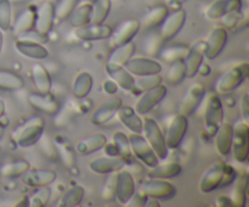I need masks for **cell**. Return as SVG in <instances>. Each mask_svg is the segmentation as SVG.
Wrapping results in <instances>:
<instances>
[{"label":"cell","instance_id":"cell-1","mask_svg":"<svg viewBox=\"0 0 249 207\" xmlns=\"http://www.w3.org/2000/svg\"><path fill=\"white\" fill-rule=\"evenodd\" d=\"M44 129H45V122L43 117L33 116L27 119L18 128L15 129L12 133V139L21 148H29L38 144V140L44 134Z\"/></svg>","mask_w":249,"mask_h":207},{"label":"cell","instance_id":"cell-2","mask_svg":"<svg viewBox=\"0 0 249 207\" xmlns=\"http://www.w3.org/2000/svg\"><path fill=\"white\" fill-rule=\"evenodd\" d=\"M142 135L153 149L157 157L160 160H165L169 152L167 144H165L164 134L160 129V124L157 123L155 118L148 116H143L142 118Z\"/></svg>","mask_w":249,"mask_h":207},{"label":"cell","instance_id":"cell-3","mask_svg":"<svg viewBox=\"0 0 249 207\" xmlns=\"http://www.w3.org/2000/svg\"><path fill=\"white\" fill-rule=\"evenodd\" d=\"M249 75V63L242 62L233 66L230 70L223 73L220 78L216 80V90L220 94H228L237 89L243 82L248 78Z\"/></svg>","mask_w":249,"mask_h":207},{"label":"cell","instance_id":"cell-4","mask_svg":"<svg viewBox=\"0 0 249 207\" xmlns=\"http://www.w3.org/2000/svg\"><path fill=\"white\" fill-rule=\"evenodd\" d=\"M232 145L231 152L233 158L240 163H247L249 160V126L245 121H237L232 126Z\"/></svg>","mask_w":249,"mask_h":207},{"label":"cell","instance_id":"cell-5","mask_svg":"<svg viewBox=\"0 0 249 207\" xmlns=\"http://www.w3.org/2000/svg\"><path fill=\"white\" fill-rule=\"evenodd\" d=\"M224 121V109L220 96L216 93H212L207 99L204 110V128L208 135L214 136L219 126Z\"/></svg>","mask_w":249,"mask_h":207},{"label":"cell","instance_id":"cell-6","mask_svg":"<svg viewBox=\"0 0 249 207\" xmlns=\"http://www.w3.org/2000/svg\"><path fill=\"white\" fill-rule=\"evenodd\" d=\"M140 190L148 197L160 201H168L177 195V187L162 178H151L140 184Z\"/></svg>","mask_w":249,"mask_h":207},{"label":"cell","instance_id":"cell-7","mask_svg":"<svg viewBox=\"0 0 249 207\" xmlns=\"http://www.w3.org/2000/svg\"><path fill=\"white\" fill-rule=\"evenodd\" d=\"M129 144H130L131 152L141 163H143L147 167L152 168L160 163V158L155 153L153 149L145 139V136L141 133H131L128 136Z\"/></svg>","mask_w":249,"mask_h":207},{"label":"cell","instance_id":"cell-8","mask_svg":"<svg viewBox=\"0 0 249 207\" xmlns=\"http://www.w3.org/2000/svg\"><path fill=\"white\" fill-rule=\"evenodd\" d=\"M167 93L168 89L163 83L151 88V89L145 90V92L141 93L140 97L136 100L134 110L140 116H145L164 100V97L167 96Z\"/></svg>","mask_w":249,"mask_h":207},{"label":"cell","instance_id":"cell-9","mask_svg":"<svg viewBox=\"0 0 249 207\" xmlns=\"http://www.w3.org/2000/svg\"><path fill=\"white\" fill-rule=\"evenodd\" d=\"M141 28V23L136 19H129L122 22L116 29H113L111 36L107 38V45L111 49L116 46L124 45V44L133 41L136 34Z\"/></svg>","mask_w":249,"mask_h":207},{"label":"cell","instance_id":"cell-10","mask_svg":"<svg viewBox=\"0 0 249 207\" xmlns=\"http://www.w3.org/2000/svg\"><path fill=\"white\" fill-rule=\"evenodd\" d=\"M187 129H189V119H187V116L180 113V112L174 114L173 118L170 119L167 133L164 135L165 144H167L168 149L174 150V149L179 148L181 145L182 140H184L185 135H186Z\"/></svg>","mask_w":249,"mask_h":207},{"label":"cell","instance_id":"cell-11","mask_svg":"<svg viewBox=\"0 0 249 207\" xmlns=\"http://www.w3.org/2000/svg\"><path fill=\"white\" fill-rule=\"evenodd\" d=\"M185 22H186V11L184 9L179 7L173 12H169L164 21L160 23V36L164 41L172 40L184 28Z\"/></svg>","mask_w":249,"mask_h":207},{"label":"cell","instance_id":"cell-12","mask_svg":"<svg viewBox=\"0 0 249 207\" xmlns=\"http://www.w3.org/2000/svg\"><path fill=\"white\" fill-rule=\"evenodd\" d=\"M122 104H123V101H122L119 96L112 95V96L107 97L95 110L94 113L91 114L90 121H91L94 126H104V124H106L107 122H109L116 116L117 111L122 106Z\"/></svg>","mask_w":249,"mask_h":207},{"label":"cell","instance_id":"cell-13","mask_svg":"<svg viewBox=\"0 0 249 207\" xmlns=\"http://www.w3.org/2000/svg\"><path fill=\"white\" fill-rule=\"evenodd\" d=\"M124 67L133 75H147L162 72V65L158 61L145 56H133L130 60L126 61Z\"/></svg>","mask_w":249,"mask_h":207},{"label":"cell","instance_id":"cell-14","mask_svg":"<svg viewBox=\"0 0 249 207\" xmlns=\"http://www.w3.org/2000/svg\"><path fill=\"white\" fill-rule=\"evenodd\" d=\"M136 191V185L134 175L130 170L122 168L116 173V199L121 204L125 205L134 192Z\"/></svg>","mask_w":249,"mask_h":207},{"label":"cell","instance_id":"cell-15","mask_svg":"<svg viewBox=\"0 0 249 207\" xmlns=\"http://www.w3.org/2000/svg\"><path fill=\"white\" fill-rule=\"evenodd\" d=\"M229 40V33L224 27H215L212 29L208 38L206 39V53L204 57L208 60H214L220 55L221 51L226 46Z\"/></svg>","mask_w":249,"mask_h":207},{"label":"cell","instance_id":"cell-16","mask_svg":"<svg viewBox=\"0 0 249 207\" xmlns=\"http://www.w3.org/2000/svg\"><path fill=\"white\" fill-rule=\"evenodd\" d=\"M55 22V5L50 1L41 2L36 9V23L34 29L41 34H49Z\"/></svg>","mask_w":249,"mask_h":207},{"label":"cell","instance_id":"cell-17","mask_svg":"<svg viewBox=\"0 0 249 207\" xmlns=\"http://www.w3.org/2000/svg\"><path fill=\"white\" fill-rule=\"evenodd\" d=\"M204 95H206V87L202 83H194L190 85L180 105V113L185 116L194 113L201 105Z\"/></svg>","mask_w":249,"mask_h":207},{"label":"cell","instance_id":"cell-18","mask_svg":"<svg viewBox=\"0 0 249 207\" xmlns=\"http://www.w3.org/2000/svg\"><path fill=\"white\" fill-rule=\"evenodd\" d=\"M224 172H225V163H215L204 173L202 179L199 180L198 189L203 194H209L214 190L219 189L223 185Z\"/></svg>","mask_w":249,"mask_h":207},{"label":"cell","instance_id":"cell-19","mask_svg":"<svg viewBox=\"0 0 249 207\" xmlns=\"http://www.w3.org/2000/svg\"><path fill=\"white\" fill-rule=\"evenodd\" d=\"M21 180L23 184L31 188L49 187L56 180V173L53 169H44V168H34L23 173L21 175Z\"/></svg>","mask_w":249,"mask_h":207},{"label":"cell","instance_id":"cell-20","mask_svg":"<svg viewBox=\"0 0 249 207\" xmlns=\"http://www.w3.org/2000/svg\"><path fill=\"white\" fill-rule=\"evenodd\" d=\"M204 53H206L204 40H197L196 43L189 46V51L184 57L185 66H186V77L192 78L197 75L199 66L204 61Z\"/></svg>","mask_w":249,"mask_h":207},{"label":"cell","instance_id":"cell-21","mask_svg":"<svg viewBox=\"0 0 249 207\" xmlns=\"http://www.w3.org/2000/svg\"><path fill=\"white\" fill-rule=\"evenodd\" d=\"M105 71H106L109 79H112L116 83L117 87L131 92L135 78H134V75L130 72L126 71V68L123 65H118V63L107 61L106 65H105Z\"/></svg>","mask_w":249,"mask_h":207},{"label":"cell","instance_id":"cell-22","mask_svg":"<svg viewBox=\"0 0 249 207\" xmlns=\"http://www.w3.org/2000/svg\"><path fill=\"white\" fill-rule=\"evenodd\" d=\"M112 31L113 28L108 24L89 23L74 28V36L82 40H101V39L108 38Z\"/></svg>","mask_w":249,"mask_h":207},{"label":"cell","instance_id":"cell-23","mask_svg":"<svg viewBox=\"0 0 249 207\" xmlns=\"http://www.w3.org/2000/svg\"><path fill=\"white\" fill-rule=\"evenodd\" d=\"M125 163L121 157L117 156H102L94 158L89 162V169L97 174H109L121 170L124 168Z\"/></svg>","mask_w":249,"mask_h":207},{"label":"cell","instance_id":"cell-24","mask_svg":"<svg viewBox=\"0 0 249 207\" xmlns=\"http://www.w3.org/2000/svg\"><path fill=\"white\" fill-rule=\"evenodd\" d=\"M27 100L33 109L44 112V113L56 114L60 110V104L50 93H48V94H41L38 92L32 93L28 95Z\"/></svg>","mask_w":249,"mask_h":207},{"label":"cell","instance_id":"cell-25","mask_svg":"<svg viewBox=\"0 0 249 207\" xmlns=\"http://www.w3.org/2000/svg\"><path fill=\"white\" fill-rule=\"evenodd\" d=\"M242 0H215L208 9L206 10V16L209 19H220L225 15L235 11H241Z\"/></svg>","mask_w":249,"mask_h":207},{"label":"cell","instance_id":"cell-26","mask_svg":"<svg viewBox=\"0 0 249 207\" xmlns=\"http://www.w3.org/2000/svg\"><path fill=\"white\" fill-rule=\"evenodd\" d=\"M232 124L230 122H224L219 126L218 131L215 133V139H214V144H215L216 152L220 156H229L231 153V145H232Z\"/></svg>","mask_w":249,"mask_h":207},{"label":"cell","instance_id":"cell-27","mask_svg":"<svg viewBox=\"0 0 249 207\" xmlns=\"http://www.w3.org/2000/svg\"><path fill=\"white\" fill-rule=\"evenodd\" d=\"M15 48L21 55L26 57L34 58V60H44L48 57L49 51L43 44L36 43V41L26 40V39L17 38L15 41Z\"/></svg>","mask_w":249,"mask_h":207},{"label":"cell","instance_id":"cell-28","mask_svg":"<svg viewBox=\"0 0 249 207\" xmlns=\"http://www.w3.org/2000/svg\"><path fill=\"white\" fill-rule=\"evenodd\" d=\"M116 116L131 133H142V118L140 114L129 105H123L119 107Z\"/></svg>","mask_w":249,"mask_h":207},{"label":"cell","instance_id":"cell-29","mask_svg":"<svg viewBox=\"0 0 249 207\" xmlns=\"http://www.w3.org/2000/svg\"><path fill=\"white\" fill-rule=\"evenodd\" d=\"M31 77L36 92L41 93V94H48L51 92L53 80H51L50 73L46 70L45 66H43L41 63H34L31 68Z\"/></svg>","mask_w":249,"mask_h":207},{"label":"cell","instance_id":"cell-30","mask_svg":"<svg viewBox=\"0 0 249 207\" xmlns=\"http://www.w3.org/2000/svg\"><path fill=\"white\" fill-rule=\"evenodd\" d=\"M107 143V136L102 133L91 134L85 138L80 139L75 145V151L80 155H91L96 151L104 149Z\"/></svg>","mask_w":249,"mask_h":207},{"label":"cell","instance_id":"cell-31","mask_svg":"<svg viewBox=\"0 0 249 207\" xmlns=\"http://www.w3.org/2000/svg\"><path fill=\"white\" fill-rule=\"evenodd\" d=\"M34 23H36V9L33 6H28L19 12L14 23L11 24L12 33L16 37L21 36L31 29H34Z\"/></svg>","mask_w":249,"mask_h":207},{"label":"cell","instance_id":"cell-32","mask_svg":"<svg viewBox=\"0 0 249 207\" xmlns=\"http://www.w3.org/2000/svg\"><path fill=\"white\" fill-rule=\"evenodd\" d=\"M53 144L57 150V155L60 156L62 160L63 165L68 168V169H73L75 167V152L74 148L72 144L62 135H57L53 139Z\"/></svg>","mask_w":249,"mask_h":207},{"label":"cell","instance_id":"cell-33","mask_svg":"<svg viewBox=\"0 0 249 207\" xmlns=\"http://www.w3.org/2000/svg\"><path fill=\"white\" fill-rule=\"evenodd\" d=\"M94 85V78L87 71H82L74 78L72 84V93L77 99H85L90 94Z\"/></svg>","mask_w":249,"mask_h":207},{"label":"cell","instance_id":"cell-34","mask_svg":"<svg viewBox=\"0 0 249 207\" xmlns=\"http://www.w3.org/2000/svg\"><path fill=\"white\" fill-rule=\"evenodd\" d=\"M182 172V167L180 163L175 161L165 163H158L155 167L151 168L148 172L150 178H162V179H169V178L178 177Z\"/></svg>","mask_w":249,"mask_h":207},{"label":"cell","instance_id":"cell-35","mask_svg":"<svg viewBox=\"0 0 249 207\" xmlns=\"http://www.w3.org/2000/svg\"><path fill=\"white\" fill-rule=\"evenodd\" d=\"M112 141H113L114 146H116L117 153H118L119 157L124 161V163H125V165L134 163L133 152H131L128 135H126L125 133H123L122 131H117L116 133L113 134Z\"/></svg>","mask_w":249,"mask_h":207},{"label":"cell","instance_id":"cell-36","mask_svg":"<svg viewBox=\"0 0 249 207\" xmlns=\"http://www.w3.org/2000/svg\"><path fill=\"white\" fill-rule=\"evenodd\" d=\"M90 15H91V2H80L79 5L77 4L67 19L70 21L71 26L78 28L90 23Z\"/></svg>","mask_w":249,"mask_h":207},{"label":"cell","instance_id":"cell-37","mask_svg":"<svg viewBox=\"0 0 249 207\" xmlns=\"http://www.w3.org/2000/svg\"><path fill=\"white\" fill-rule=\"evenodd\" d=\"M169 14V9L167 5H157V6L152 7L147 14L143 16L142 21L140 22L141 26L145 28H156L160 27V23L164 21L165 17Z\"/></svg>","mask_w":249,"mask_h":207},{"label":"cell","instance_id":"cell-38","mask_svg":"<svg viewBox=\"0 0 249 207\" xmlns=\"http://www.w3.org/2000/svg\"><path fill=\"white\" fill-rule=\"evenodd\" d=\"M236 184L231 194L232 206L245 207L247 204V190H248V175L242 174L235 179Z\"/></svg>","mask_w":249,"mask_h":207},{"label":"cell","instance_id":"cell-39","mask_svg":"<svg viewBox=\"0 0 249 207\" xmlns=\"http://www.w3.org/2000/svg\"><path fill=\"white\" fill-rule=\"evenodd\" d=\"M135 50L136 45L133 41H129V43L124 44V45L116 46V48L112 49L107 61L124 66L126 63V61L133 57L134 54H135Z\"/></svg>","mask_w":249,"mask_h":207},{"label":"cell","instance_id":"cell-40","mask_svg":"<svg viewBox=\"0 0 249 207\" xmlns=\"http://www.w3.org/2000/svg\"><path fill=\"white\" fill-rule=\"evenodd\" d=\"M169 65L164 75L165 82L170 85L180 84L186 78V66L184 60H175Z\"/></svg>","mask_w":249,"mask_h":207},{"label":"cell","instance_id":"cell-41","mask_svg":"<svg viewBox=\"0 0 249 207\" xmlns=\"http://www.w3.org/2000/svg\"><path fill=\"white\" fill-rule=\"evenodd\" d=\"M111 0H95L91 2V15H90V23L100 24L105 23L106 19L111 12Z\"/></svg>","mask_w":249,"mask_h":207},{"label":"cell","instance_id":"cell-42","mask_svg":"<svg viewBox=\"0 0 249 207\" xmlns=\"http://www.w3.org/2000/svg\"><path fill=\"white\" fill-rule=\"evenodd\" d=\"M24 82L19 75L10 70L0 68V89L2 90H19L23 88Z\"/></svg>","mask_w":249,"mask_h":207},{"label":"cell","instance_id":"cell-43","mask_svg":"<svg viewBox=\"0 0 249 207\" xmlns=\"http://www.w3.org/2000/svg\"><path fill=\"white\" fill-rule=\"evenodd\" d=\"M162 82L163 78L160 73L147 75H138V78L134 79V87L130 93H133V94H141L145 90L151 89V88L160 84Z\"/></svg>","mask_w":249,"mask_h":207},{"label":"cell","instance_id":"cell-44","mask_svg":"<svg viewBox=\"0 0 249 207\" xmlns=\"http://www.w3.org/2000/svg\"><path fill=\"white\" fill-rule=\"evenodd\" d=\"M85 195V190L82 185H73L61 197L58 206L74 207L80 205Z\"/></svg>","mask_w":249,"mask_h":207},{"label":"cell","instance_id":"cell-45","mask_svg":"<svg viewBox=\"0 0 249 207\" xmlns=\"http://www.w3.org/2000/svg\"><path fill=\"white\" fill-rule=\"evenodd\" d=\"M187 51H189V45H185V44H174L172 46H167V48L163 49L160 51V57L162 58L163 62L172 63L175 60H184V57L186 56Z\"/></svg>","mask_w":249,"mask_h":207},{"label":"cell","instance_id":"cell-46","mask_svg":"<svg viewBox=\"0 0 249 207\" xmlns=\"http://www.w3.org/2000/svg\"><path fill=\"white\" fill-rule=\"evenodd\" d=\"M31 168V165L27 160H15L12 162L6 163L1 167L0 173L4 175L5 178H9V179H14V178L21 177L26 170H28Z\"/></svg>","mask_w":249,"mask_h":207},{"label":"cell","instance_id":"cell-47","mask_svg":"<svg viewBox=\"0 0 249 207\" xmlns=\"http://www.w3.org/2000/svg\"><path fill=\"white\" fill-rule=\"evenodd\" d=\"M163 40L162 37L160 36V33H152L147 37V38L143 40V51H145L147 55L151 56H157L160 54V51L163 48Z\"/></svg>","mask_w":249,"mask_h":207},{"label":"cell","instance_id":"cell-48","mask_svg":"<svg viewBox=\"0 0 249 207\" xmlns=\"http://www.w3.org/2000/svg\"><path fill=\"white\" fill-rule=\"evenodd\" d=\"M12 24V6L10 0H0V29L6 32Z\"/></svg>","mask_w":249,"mask_h":207},{"label":"cell","instance_id":"cell-49","mask_svg":"<svg viewBox=\"0 0 249 207\" xmlns=\"http://www.w3.org/2000/svg\"><path fill=\"white\" fill-rule=\"evenodd\" d=\"M79 0H58L57 4L55 5V19L63 21L67 19L71 12L74 10Z\"/></svg>","mask_w":249,"mask_h":207},{"label":"cell","instance_id":"cell-50","mask_svg":"<svg viewBox=\"0 0 249 207\" xmlns=\"http://www.w3.org/2000/svg\"><path fill=\"white\" fill-rule=\"evenodd\" d=\"M51 197V190L48 187H40V189L36 190L28 202V206L31 207H44L48 205Z\"/></svg>","mask_w":249,"mask_h":207},{"label":"cell","instance_id":"cell-51","mask_svg":"<svg viewBox=\"0 0 249 207\" xmlns=\"http://www.w3.org/2000/svg\"><path fill=\"white\" fill-rule=\"evenodd\" d=\"M39 148H40V151L46 156L48 158H51V160H55L57 158V150H56V146L53 144V140H51L49 136L41 135L40 139L38 140Z\"/></svg>","mask_w":249,"mask_h":207},{"label":"cell","instance_id":"cell-52","mask_svg":"<svg viewBox=\"0 0 249 207\" xmlns=\"http://www.w3.org/2000/svg\"><path fill=\"white\" fill-rule=\"evenodd\" d=\"M116 173L117 172L109 173L108 178L102 188L101 196L106 201H112L113 199H116Z\"/></svg>","mask_w":249,"mask_h":207},{"label":"cell","instance_id":"cell-53","mask_svg":"<svg viewBox=\"0 0 249 207\" xmlns=\"http://www.w3.org/2000/svg\"><path fill=\"white\" fill-rule=\"evenodd\" d=\"M17 38H21V39H26V40H32V41H36V43H40L44 44L49 40L48 38V34H41L39 32H36V29H31V31L26 32V33L21 34L18 36Z\"/></svg>","mask_w":249,"mask_h":207},{"label":"cell","instance_id":"cell-54","mask_svg":"<svg viewBox=\"0 0 249 207\" xmlns=\"http://www.w3.org/2000/svg\"><path fill=\"white\" fill-rule=\"evenodd\" d=\"M147 200H148L147 195H146L143 191H141V190H139V191L134 192L133 196L129 199V201L126 202L125 205L129 207H133V206L141 207V206H145Z\"/></svg>","mask_w":249,"mask_h":207},{"label":"cell","instance_id":"cell-55","mask_svg":"<svg viewBox=\"0 0 249 207\" xmlns=\"http://www.w3.org/2000/svg\"><path fill=\"white\" fill-rule=\"evenodd\" d=\"M236 178H237V170H236L232 166L225 165V172H224V179L221 188L232 184V183L235 182Z\"/></svg>","mask_w":249,"mask_h":207},{"label":"cell","instance_id":"cell-56","mask_svg":"<svg viewBox=\"0 0 249 207\" xmlns=\"http://www.w3.org/2000/svg\"><path fill=\"white\" fill-rule=\"evenodd\" d=\"M241 112H242V121L249 123V97L245 94L241 100Z\"/></svg>","mask_w":249,"mask_h":207},{"label":"cell","instance_id":"cell-57","mask_svg":"<svg viewBox=\"0 0 249 207\" xmlns=\"http://www.w3.org/2000/svg\"><path fill=\"white\" fill-rule=\"evenodd\" d=\"M104 90L107 93V94H114L117 90V84L112 79L107 80L104 84Z\"/></svg>","mask_w":249,"mask_h":207},{"label":"cell","instance_id":"cell-58","mask_svg":"<svg viewBox=\"0 0 249 207\" xmlns=\"http://www.w3.org/2000/svg\"><path fill=\"white\" fill-rule=\"evenodd\" d=\"M211 72H212L211 66L203 61V62L201 63V66H199L198 71H197V75H203V77H207L208 75H211Z\"/></svg>","mask_w":249,"mask_h":207},{"label":"cell","instance_id":"cell-59","mask_svg":"<svg viewBox=\"0 0 249 207\" xmlns=\"http://www.w3.org/2000/svg\"><path fill=\"white\" fill-rule=\"evenodd\" d=\"M5 110H6V107H5V102H4V100L0 99V119H1L2 117H4V114H5Z\"/></svg>","mask_w":249,"mask_h":207},{"label":"cell","instance_id":"cell-60","mask_svg":"<svg viewBox=\"0 0 249 207\" xmlns=\"http://www.w3.org/2000/svg\"><path fill=\"white\" fill-rule=\"evenodd\" d=\"M167 1L169 5H180L182 4V2L187 1V0H167Z\"/></svg>","mask_w":249,"mask_h":207},{"label":"cell","instance_id":"cell-61","mask_svg":"<svg viewBox=\"0 0 249 207\" xmlns=\"http://www.w3.org/2000/svg\"><path fill=\"white\" fill-rule=\"evenodd\" d=\"M2 44H4V36H2V31L0 29V54L2 50Z\"/></svg>","mask_w":249,"mask_h":207},{"label":"cell","instance_id":"cell-62","mask_svg":"<svg viewBox=\"0 0 249 207\" xmlns=\"http://www.w3.org/2000/svg\"><path fill=\"white\" fill-rule=\"evenodd\" d=\"M10 1H11L12 4V2H22V1H27V0H10Z\"/></svg>","mask_w":249,"mask_h":207},{"label":"cell","instance_id":"cell-63","mask_svg":"<svg viewBox=\"0 0 249 207\" xmlns=\"http://www.w3.org/2000/svg\"><path fill=\"white\" fill-rule=\"evenodd\" d=\"M34 1H36V5H39V4H41V2L46 1V0H34Z\"/></svg>","mask_w":249,"mask_h":207},{"label":"cell","instance_id":"cell-64","mask_svg":"<svg viewBox=\"0 0 249 207\" xmlns=\"http://www.w3.org/2000/svg\"><path fill=\"white\" fill-rule=\"evenodd\" d=\"M1 135H2V129L0 128V138H1Z\"/></svg>","mask_w":249,"mask_h":207}]
</instances>
